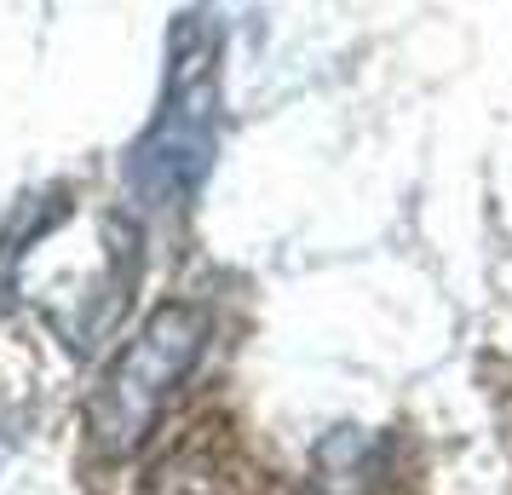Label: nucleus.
I'll use <instances>...</instances> for the list:
<instances>
[{"instance_id": "nucleus-3", "label": "nucleus", "mask_w": 512, "mask_h": 495, "mask_svg": "<svg viewBox=\"0 0 512 495\" xmlns=\"http://www.w3.org/2000/svg\"><path fill=\"white\" fill-rule=\"evenodd\" d=\"M202 346H208V317L185 300H167L144 317L87 403V438L98 455H133L156 432L173 392L196 369Z\"/></svg>"}, {"instance_id": "nucleus-1", "label": "nucleus", "mask_w": 512, "mask_h": 495, "mask_svg": "<svg viewBox=\"0 0 512 495\" xmlns=\"http://www.w3.org/2000/svg\"><path fill=\"white\" fill-rule=\"evenodd\" d=\"M0 277L12 294L41 306L70 352H93L127 306L139 242L116 213H75L70 202H52L24 236L0 248Z\"/></svg>"}, {"instance_id": "nucleus-2", "label": "nucleus", "mask_w": 512, "mask_h": 495, "mask_svg": "<svg viewBox=\"0 0 512 495\" xmlns=\"http://www.w3.org/2000/svg\"><path fill=\"white\" fill-rule=\"evenodd\" d=\"M219 41L213 29L190 12L173 24V64H167V93L156 121L127 156V190L144 213H173L202 190L219 144Z\"/></svg>"}, {"instance_id": "nucleus-4", "label": "nucleus", "mask_w": 512, "mask_h": 495, "mask_svg": "<svg viewBox=\"0 0 512 495\" xmlns=\"http://www.w3.org/2000/svg\"><path fill=\"white\" fill-rule=\"evenodd\" d=\"M386 478V444L369 426H334L311 449L305 495H374Z\"/></svg>"}]
</instances>
